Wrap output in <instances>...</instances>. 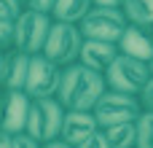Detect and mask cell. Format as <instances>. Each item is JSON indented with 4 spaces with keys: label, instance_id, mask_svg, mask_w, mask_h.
<instances>
[{
    "label": "cell",
    "instance_id": "obj_1",
    "mask_svg": "<svg viewBox=\"0 0 153 148\" xmlns=\"http://www.w3.org/2000/svg\"><path fill=\"white\" fill-rule=\"evenodd\" d=\"M108 89V81L102 73L75 62L70 67L62 70V81L56 89V100L67 108V111H91L97 105V100L102 97V92Z\"/></svg>",
    "mask_w": 153,
    "mask_h": 148
},
{
    "label": "cell",
    "instance_id": "obj_2",
    "mask_svg": "<svg viewBox=\"0 0 153 148\" xmlns=\"http://www.w3.org/2000/svg\"><path fill=\"white\" fill-rule=\"evenodd\" d=\"M67 108L56 100V97H38L30 105V116H27V127L24 132L32 135L40 143L56 140L62 135V121H65Z\"/></svg>",
    "mask_w": 153,
    "mask_h": 148
},
{
    "label": "cell",
    "instance_id": "obj_3",
    "mask_svg": "<svg viewBox=\"0 0 153 148\" xmlns=\"http://www.w3.org/2000/svg\"><path fill=\"white\" fill-rule=\"evenodd\" d=\"M81 46H83V35H81V27H78V24L54 22L40 54H46L48 59H54L59 67H70V65L78 62Z\"/></svg>",
    "mask_w": 153,
    "mask_h": 148
},
{
    "label": "cell",
    "instance_id": "obj_4",
    "mask_svg": "<svg viewBox=\"0 0 153 148\" xmlns=\"http://www.w3.org/2000/svg\"><path fill=\"white\" fill-rule=\"evenodd\" d=\"M151 78V62L129 57V54H118L113 59V65L105 70V81L108 89L116 92H126V94H140L143 86Z\"/></svg>",
    "mask_w": 153,
    "mask_h": 148
},
{
    "label": "cell",
    "instance_id": "obj_5",
    "mask_svg": "<svg viewBox=\"0 0 153 148\" xmlns=\"http://www.w3.org/2000/svg\"><path fill=\"white\" fill-rule=\"evenodd\" d=\"M51 24H54L51 13L24 8L19 13V19L13 22V49H19L24 54H40L46 46Z\"/></svg>",
    "mask_w": 153,
    "mask_h": 148
},
{
    "label": "cell",
    "instance_id": "obj_6",
    "mask_svg": "<svg viewBox=\"0 0 153 148\" xmlns=\"http://www.w3.org/2000/svg\"><path fill=\"white\" fill-rule=\"evenodd\" d=\"M100 129L108 124H118V121H137L143 113V102L140 94H126V92H116V89H105L102 97L97 100V105L91 108Z\"/></svg>",
    "mask_w": 153,
    "mask_h": 148
},
{
    "label": "cell",
    "instance_id": "obj_7",
    "mask_svg": "<svg viewBox=\"0 0 153 148\" xmlns=\"http://www.w3.org/2000/svg\"><path fill=\"white\" fill-rule=\"evenodd\" d=\"M129 19L124 16L121 8H105V5H94L83 19H81V35L91 38V40H108V43H118L124 30H126Z\"/></svg>",
    "mask_w": 153,
    "mask_h": 148
},
{
    "label": "cell",
    "instance_id": "obj_8",
    "mask_svg": "<svg viewBox=\"0 0 153 148\" xmlns=\"http://www.w3.org/2000/svg\"><path fill=\"white\" fill-rule=\"evenodd\" d=\"M62 70L54 59H48L46 54H32L30 57V73H27V84L24 92L38 100V97H56L59 81H62Z\"/></svg>",
    "mask_w": 153,
    "mask_h": 148
},
{
    "label": "cell",
    "instance_id": "obj_9",
    "mask_svg": "<svg viewBox=\"0 0 153 148\" xmlns=\"http://www.w3.org/2000/svg\"><path fill=\"white\" fill-rule=\"evenodd\" d=\"M30 105L32 97L24 89H3V100H0V127L11 135L24 132L27 127V116H30Z\"/></svg>",
    "mask_w": 153,
    "mask_h": 148
},
{
    "label": "cell",
    "instance_id": "obj_10",
    "mask_svg": "<svg viewBox=\"0 0 153 148\" xmlns=\"http://www.w3.org/2000/svg\"><path fill=\"white\" fill-rule=\"evenodd\" d=\"M118 54H121L118 43H108V40H91V38H83V46H81V57H78V62L105 75V70L113 65V59H116Z\"/></svg>",
    "mask_w": 153,
    "mask_h": 148
},
{
    "label": "cell",
    "instance_id": "obj_11",
    "mask_svg": "<svg viewBox=\"0 0 153 148\" xmlns=\"http://www.w3.org/2000/svg\"><path fill=\"white\" fill-rule=\"evenodd\" d=\"M94 132H100V124H97L91 111H67L65 121H62V135L59 138L65 143H70V146H78L86 138H91Z\"/></svg>",
    "mask_w": 153,
    "mask_h": 148
},
{
    "label": "cell",
    "instance_id": "obj_12",
    "mask_svg": "<svg viewBox=\"0 0 153 148\" xmlns=\"http://www.w3.org/2000/svg\"><path fill=\"white\" fill-rule=\"evenodd\" d=\"M121 54L137 57V59H153V27H143V24H126L121 40H118Z\"/></svg>",
    "mask_w": 153,
    "mask_h": 148
},
{
    "label": "cell",
    "instance_id": "obj_13",
    "mask_svg": "<svg viewBox=\"0 0 153 148\" xmlns=\"http://www.w3.org/2000/svg\"><path fill=\"white\" fill-rule=\"evenodd\" d=\"M30 57L19 49H8L3 57V75H0V89H24L27 73H30Z\"/></svg>",
    "mask_w": 153,
    "mask_h": 148
},
{
    "label": "cell",
    "instance_id": "obj_14",
    "mask_svg": "<svg viewBox=\"0 0 153 148\" xmlns=\"http://www.w3.org/2000/svg\"><path fill=\"white\" fill-rule=\"evenodd\" d=\"M102 135L108 138L110 148H134L137 146V121H118L102 127Z\"/></svg>",
    "mask_w": 153,
    "mask_h": 148
},
{
    "label": "cell",
    "instance_id": "obj_15",
    "mask_svg": "<svg viewBox=\"0 0 153 148\" xmlns=\"http://www.w3.org/2000/svg\"><path fill=\"white\" fill-rule=\"evenodd\" d=\"M94 8L91 0H56L51 19L54 22H70V24H81V19Z\"/></svg>",
    "mask_w": 153,
    "mask_h": 148
},
{
    "label": "cell",
    "instance_id": "obj_16",
    "mask_svg": "<svg viewBox=\"0 0 153 148\" xmlns=\"http://www.w3.org/2000/svg\"><path fill=\"white\" fill-rule=\"evenodd\" d=\"M121 11L129 19V24L153 27V0H124Z\"/></svg>",
    "mask_w": 153,
    "mask_h": 148
},
{
    "label": "cell",
    "instance_id": "obj_17",
    "mask_svg": "<svg viewBox=\"0 0 153 148\" xmlns=\"http://www.w3.org/2000/svg\"><path fill=\"white\" fill-rule=\"evenodd\" d=\"M134 148H153V113L143 111L137 119V146Z\"/></svg>",
    "mask_w": 153,
    "mask_h": 148
},
{
    "label": "cell",
    "instance_id": "obj_18",
    "mask_svg": "<svg viewBox=\"0 0 153 148\" xmlns=\"http://www.w3.org/2000/svg\"><path fill=\"white\" fill-rule=\"evenodd\" d=\"M22 11H24V3L22 0H0V19L16 22Z\"/></svg>",
    "mask_w": 153,
    "mask_h": 148
},
{
    "label": "cell",
    "instance_id": "obj_19",
    "mask_svg": "<svg viewBox=\"0 0 153 148\" xmlns=\"http://www.w3.org/2000/svg\"><path fill=\"white\" fill-rule=\"evenodd\" d=\"M13 49V22L0 19V51Z\"/></svg>",
    "mask_w": 153,
    "mask_h": 148
},
{
    "label": "cell",
    "instance_id": "obj_20",
    "mask_svg": "<svg viewBox=\"0 0 153 148\" xmlns=\"http://www.w3.org/2000/svg\"><path fill=\"white\" fill-rule=\"evenodd\" d=\"M75 148H110V143H108V138H105L102 129H100V132H94L91 138H86L83 143H78Z\"/></svg>",
    "mask_w": 153,
    "mask_h": 148
},
{
    "label": "cell",
    "instance_id": "obj_21",
    "mask_svg": "<svg viewBox=\"0 0 153 148\" xmlns=\"http://www.w3.org/2000/svg\"><path fill=\"white\" fill-rule=\"evenodd\" d=\"M43 143L40 140H35L32 135H27V132H19V135H13V146L11 148H40Z\"/></svg>",
    "mask_w": 153,
    "mask_h": 148
},
{
    "label": "cell",
    "instance_id": "obj_22",
    "mask_svg": "<svg viewBox=\"0 0 153 148\" xmlns=\"http://www.w3.org/2000/svg\"><path fill=\"white\" fill-rule=\"evenodd\" d=\"M22 3H24V8H30V11H43V13H51L54 5H56V0H22Z\"/></svg>",
    "mask_w": 153,
    "mask_h": 148
},
{
    "label": "cell",
    "instance_id": "obj_23",
    "mask_svg": "<svg viewBox=\"0 0 153 148\" xmlns=\"http://www.w3.org/2000/svg\"><path fill=\"white\" fill-rule=\"evenodd\" d=\"M140 102H143V111H151L153 113V75L148 78V84L140 92Z\"/></svg>",
    "mask_w": 153,
    "mask_h": 148
},
{
    "label": "cell",
    "instance_id": "obj_24",
    "mask_svg": "<svg viewBox=\"0 0 153 148\" xmlns=\"http://www.w3.org/2000/svg\"><path fill=\"white\" fill-rule=\"evenodd\" d=\"M11 146H13V135L0 127V148H11Z\"/></svg>",
    "mask_w": 153,
    "mask_h": 148
},
{
    "label": "cell",
    "instance_id": "obj_25",
    "mask_svg": "<svg viewBox=\"0 0 153 148\" xmlns=\"http://www.w3.org/2000/svg\"><path fill=\"white\" fill-rule=\"evenodd\" d=\"M40 148H75V146H70V143H65L62 138H56V140H48V143H43Z\"/></svg>",
    "mask_w": 153,
    "mask_h": 148
},
{
    "label": "cell",
    "instance_id": "obj_26",
    "mask_svg": "<svg viewBox=\"0 0 153 148\" xmlns=\"http://www.w3.org/2000/svg\"><path fill=\"white\" fill-rule=\"evenodd\" d=\"M94 5H105V8H121L124 0H91Z\"/></svg>",
    "mask_w": 153,
    "mask_h": 148
},
{
    "label": "cell",
    "instance_id": "obj_27",
    "mask_svg": "<svg viewBox=\"0 0 153 148\" xmlns=\"http://www.w3.org/2000/svg\"><path fill=\"white\" fill-rule=\"evenodd\" d=\"M3 57H5V51H0V75H3Z\"/></svg>",
    "mask_w": 153,
    "mask_h": 148
},
{
    "label": "cell",
    "instance_id": "obj_28",
    "mask_svg": "<svg viewBox=\"0 0 153 148\" xmlns=\"http://www.w3.org/2000/svg\"><path fill=\"white\" fill-rule=\"evenodd\" d=\"M151 75H153V59H151Z\"/></svg>",
    "mask_w": 153,
    "mask_h": 148
},
{
    "label": "cell",
    "instance_id": "obj_29",
    "mask_svg": "<svg viewBox=\"0 0 153 148\" xmlns=\"http://www.w3.org/2000/svg\"><path fill=\"white\" fill-rule=\"evenodd\" d=\"M0 100H3V89H0Z\"/></svg>",
    "mask_w": 153,
    "mask_h": 148
}]
</instances>
